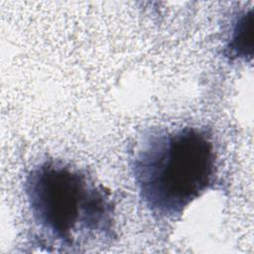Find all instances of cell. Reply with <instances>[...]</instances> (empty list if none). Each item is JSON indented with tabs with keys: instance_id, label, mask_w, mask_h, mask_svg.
I'll list each match as a JSON object with an SVG mask.
<instances>
[{
	"instance_id": "1",
	"label": "cell",
	"mask_w": 254,
	"mask_h": 254,
	"mask_svg": "<svg viewBox=\"0 0 254 254\" xmlns=\"http://www.w3.org/2000/svg\"><path fill=\"white\" fill-rule=\"evenodd\" d=\"M216 161L211 134L186 126L147 135L132 158V173L153 214L176 218L213 186Z\"/></svg>"
},
{
	"instance_id": "2",
	"label": "cell",
	"mask_w": 254,
	"mask_h": 254,
	"mask_svg": "<svg viewBox=\"0 0 254 254\" xmlns=\"http://www.w3.org/2000/svg\"><path fill=\"white\" fill-rule=\"evenodd\" d=\"M24 190L34 222L58 245L72 251L115 236L110 192L78 168L45 160L29 171Z\"/></svg>"
},
{
	"instance_id": "3",
	"label": "cell",
	"mask_w": 254,
	"mask_h": 254,
	"mask_svg": "<svg viewBox=\"0 0 254 254\" xmlns=\"http://www.w3.org/2000/svg\"><path fill=\"white\" fill-rule=\"evenodd\" d=\"M253 9L243 10L234 18L223 48L229 61H248L253 56Z\"/></svg>"
}]
</instances>
